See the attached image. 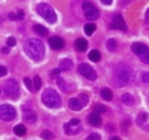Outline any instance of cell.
<instances>
[{
    "label": "cell",
    "instance_id": "cb8c5ba5",
    "mask_svg": "<svg viewBox=\"0 0 149 140\" xmlns=\"http://www.w3.org/2000/svg\"><path fill=\"white\" fill-rule=\"evenodd\" d=\"M148 118V113L146 112H142L137 116L136 118V122L139 125H142L144 123H146V121Z\"/></svg>",
    "mask_w": 149,
    "mask_h": 140
},
{
    "label": "cell",
    "instance_id": "f1b7e54d",
    "mask_svg": "<svg viewBox=\"0 0 149 140\" xmlns=\"http://www.w3.org/2000/svg\"><path fill=\"white\" fill-rule=\"evenodd\" d=\"M41 137L45 140H51L52 139L54 135L52 134L51 131H49V130H45L42 132L41 133Z\"/></svg>",
    "mask_w": 149,
    "mask_h": 140
},
{
    "label": "cell",
    "instance_id": "ab89813d",
    "mask_svg": "<svg viewBox=\"0 0 149 140\" xmlns=\"http://www.w3.org/2000/svg\"><path fill=\"white\" fill-rule=\"evenodd\" d=\"M1 52H2L3 54H8L9 52H10V49L7 47H2V50H1Z\"/></svg>",
    "mask_w": 149,
    "mask_h": 140
},
{
    "label": "cell",
    "instance_id": "8d00e7d4",
    "mask_svg": "<svg viewBox=\"0 0 149 140\" xmlns=\"http://www.w3.org/2000/svg\"><path fill=\"white\" fill-rule=\"evenodd\" d=\"M8 18L12 21H17L18 20V17H17V14H15L14 13H10L8 14Z\"/></svg>",
    "mask_w": 149,
    "mask_h": 140
},
{
    "label": "cell",
    "instance_id": "2e32d148",
    "mask_svg": "<svg viewBox=\"0 0 149 140\" xmlns=\"http://www.w3.org/2000/svg\"><path fill=\"white\" fill-rule=\"evenodd\" d=\"M69 107L72 110H80L84 108L78 98H71L69 100Z\"/></svg>",
    "mask_w": 149,
    "mask_h": 140
},
{
    "label": "cell",
    "instance_id": "5b68a950",
    "mask_svg": "<svg viewBox=\"0 0 149 140\" xmlns=\"http://www.w3.org/2000/svg\"><path fill=\"white\" fill-rule=\"evenodd\" d=\"M131 50L140 59L142 62L149 64V47L141 42H135L131 46Z\"/></svg>",
    "mask_w": 149,
    "mask_h": 140
},
{
    "label": "cell",
    "instance_id": "d6986e66",
    "mask_svg": "<svg viewBox=\"0 0 149 140\" xmlns=\"http://www.w3.org/2000/svg\"><path fill=\"white\" fill-rule=\"evenodd\" d=\"M101 96L102 97L103 100H104L105 101L110 102L113 100V92L110 91V89H109L108 88H102V91H101Z\"/></svg>",
    "mask_w": 149,
    "mask_h": 140
},
{
    "label": "cell",
    "instance_id": "f35d334b",
    "mask_svg": "<svg viewBox=\"0 0 149 140\" xmlns=\"http://www.w3.org/2000/svg\"><path fill=\"white\" fill-rule=\"evenodd\" d=\"M142 80L143 82L145 83L149 82V73H144L143 76H142Z\"/></svg>",
    "mask_w": 149,
    "mask_h": 140
},
{
    "label": "cell",
    "instance_id": "4fadbf2b",
    "mask_svg": "<svg viewBox=\"0 0 149 140\" xmlns=\"http://www.w3.org/2000/svg\"><path fill=\"white\" fill-rule=\"evenodd\" d=\"M87 121L90 125H92L93 127H95V128L100 127L102 124V119L100 117V114L95 113V112L89 115L87 117Z\"/></svg>",
    "mask_w": 149,
    "mask_h": 140
},
{
    "label": "cell",
    "instance_id": "9a60e30c",
    "mask_svg": "<svg viewBox=\"0 0 149 140\" xmlns=\"http://www.w3.org/2000/svg\"><path fill=\"white\" fill-rule=\"evenodd\" d=\"M23 118L24 119L26 120L27 123L33 124L37 121V116L35 112L33 111V110H29L24 112Z\"/></svg>",
    "mask_w": 149,
    "mask_h": 140
},
{
    "label": "cell",
    "instance_id": "4316f807",
    "mask_svg": "<svg viewBox=\"0 0 149 140\" xmlns=\"http://www.w3.org/2000/svg\"><path fill=\"white\" fill-rule=\"evenodd\" d=\"M117 42L114 39H110L107 41V47L110 51H114L116 48Z\"/></svg>",
    "mask_w": 149,
    "mask_h": 140
},
{
    "label": "cell",
    "instance_id": "e0dca14e",
    "mask_svg": "<svg viewBox=\"0 0 149 140\" xmlns=\"http://www.w3.org/2000/svg\"><path fill=\"white\" fill-rule=\"evenodd\" d=\"M33 29H34V32L37 35L40 36H46L49 34L48 29L43 25H40V24H36V25H34V27H33Z\"/></svg>",
    "mask_w": 149,
    "mask_h": 140
},
{
    "label": "cell",
    "instance_id": "8992f818",
    "mask_svg": "<svg viewBox=\"0 0 149 140\" xmlns=\"http://www.w3.org/2000/svg\"><path fill=\"white\" fill-rule=\"evenodd\" d=\"M82 8L84 11L85 18L88 20H95L99 17V10L95 5L90 2H84L82 5Z\"/></svg>",
    "mask_w": 149,
    "mask_h": 140
},
{
    "label": "cell",
    "instance_id": "6da1fadb",
    "mask_svg": "<svg viewBox=\"0 0 149 140\" xmlns=\"http://www.w3.org/2000/svg\"><path fill=\"white\" fill-rule=\"evenodd\" d=\"M133 79V71L128 65L121 62L116 66L113 71V81L116 86H125L132 82Z\"/></svg>",
    "mask_w": 149,
    "mask_h": 140
},
{
    "label": "cell",
    "instance_id": "1f68e13d",
    "mask_svg": "<svg viewBox=\"0 0 149 140\" xmlns=\"http://www.w3.org/2000/svg\"><path fill=\"white\" fill-rule=\"evenodd\" d=\"M61 72V70L60 68H54L50 73V77L52 79H55V78H58V76L60 75Z\"/></svg>",
    "mask_w": 149,
    "mask_h": 140
},
{
    "label": "cell",
    "instance_id": "277c9868",
    "mask_svg": "<svg viewBox=\"0 0 149 140\" xmlns=\"http://www.w3.org/2000/svg\"><path fill=\"white\" fill-rule=\"evenodd\" d=\"M37 12L49 23L54 24L57 22V15L54 9L47 3H40L37 5Z\"/></svg>",
    "mask_w": 149,
    "mask_h": 140
},
{
    "label": "cell",
    "instance_id": "7402d4cb",
    "mask_svg": "<svg viewBox=\"0 0 149 140\" xmlns=\"http://www.w3.org/2000/svg\"><path fill=\"white\" fill-rule=\"evenodd\" d=\"M122 102L127 106H132L134 104V99L133 96H131L129 93H125L124 94L122 97Z\"/></svg>",
    "mask_w": 149,
    "mask_h": 140
},
{
    "label": "cell",
    "instance_id": "74e56055",
    "mask_svg": "<svg viewBox=\"0 0 149 140\" xmlns=\"http://www.w3.org/2000/svg\"><path fill=\"white\" fill-rule=\"evenodd\" d=\"M17 17H18V20H22V19H24L25 17V13L22 10H19L18 13H17Z\"/></svg>",
    "mask_w": 149,
    "mask_h": 140
},
{
    "label": "cell",
    "instance_id": "484cf974",
    "mask_svg": "<svg viewBox=\"0 0 149 140\" xmlns=\"http://www.w3.org/2000/svg\"><path fill=\"white\" fill-rule=\"evenodd\" d=\"M94 112L98 114H102V113H104L107 110V108L105 107V105H102V104H97L94 106Z\"/></svg>",
    "mask_w": 149,
    "mask_h": 140
},
{
    "label": "cell",
    "instance_id": "ee69618b",
    "mask_svg": "<svg viewBox=\"0 0 149 140\" xmlns=\"http://www.w3.org/2000/svg\"><path fill=\"white\" fill-rule=\"evenodd\" d=\"M0 94H1V90H0Z\"/></svg>",
    "mask_w": 149,
    "mask_h": 140
},
{
    "label": "cell",
    "instance_id": "30bf717a",
    "mask_svg": "<svg viewBox=\"0 0 149 140\" xmlns=\"http://www.w3.org/2000/svg\"><path fill=\"white\" fill-rule=\"evenodd\" d=\"M78 71L80 74L84 76L87 80L94 81L96 80L97 73L92 68L91 66L87 64H81L78 68Z\"/></svg>",
    "mask_w": 149,
    "mask_h": 140
},
{
    "label": "cell",
    "instance_id": "ffe728a7",
    "mask_svg": "<svg viewBox=\"0 0 149 140\" xmlns=\"http://www.w3.org/2000/svg\"><path fill=\"white\" fill-rule=\"evenodd\" d=\"M88 56L89 59L93 62H98L101 60V58H102L101 53L97 50H92L89 54Z\"/></svg>",
    "mask_w": 149,
    "mask_h": 140
},
{
    "label": "cell",
    "instance_id": "4dcf8cb0",
    "mask_svg": "<svg viewBox=\"0 0 149 140\" xmlns=\"http://www.w3.org/2000/svg\"><path fill=\"white\" fill-rule=\"evenodd\" d=\"M24 83H25V84H26V88H28V90H29V91H31V92H32L33 91V84H32V82H31V80L29 79V77H25L24 78Z\"/></svg>",
    "mask_w": 149,
    "mask_h": 140
},
{
    "label": "cell",
    "instance_id": "7c38bea8",
    "mask_svg": "<svg viewBox=\"0 0 149 140\" xmlns=\"http://www.w3.org/2000/svg\"><path fill=\"white\" fill-rule=\"evenodd\" d=\"M49 43L50 47H51L53 50H55V51L61 50L65 45L64 40H63L61 37L57 36H52L51 38H49Z\"/></svg>",
    "mask_w": 149,
    "mask_h": 140
},
{
    "label": "cell",
    "instance_id": "b9f144b4",
    "mask_svg": "<svg viewBox=\"0 0 149 140\" xmlns=\"http://www.w3.org/2000/svg\"><path fill=\"white\" fill-rule=\"evenodd\" d=\"M146 21L147 23L149 24V8L148 9L146 13Z\"/></svg>",
    "mask_w": 149,
    "mask_h": 140
},
{
    "label": "cell",
    "instance_id": "d590c367",
    "mask_svg": "<svg viewBox=\"0 0 149 140\" xmlns=\"http://www.w3.org/2000/svg\"><path fill=\"white\" fill-rule=\"evenodd\" d=\"M8 70L5 66H0V77L5 76L7 74Z\"/></svg>",
    "mask_w": 149,
    "mask_h": 140
},
{
    "label": "cell",
    "instance_id": "60d3db41",
    "mask_svg": "<svg viewBox=\"0 0 149 140\" xmlns=\"http://www.w3.org/2000/svg\"><path fill=\"white\" fill-rule=\"evenodd\" d=\"M102 2L105 5H110L113 2V0H102Z\"/></svg>",
    "mask_w": 149,
    "mask_h": 140
},
{
    "label": "cell",
    "instance_id": "ac0fdd59",
    "mask_svg": "<svg viewBox=\"0 0 149 140\" xmlns=\"http://www.w3.org/2000/svg\"><path fill=\"white\" fill-rule=\"evenodd\" d=\"M73 62L70 59H64L60 63V69L63 71H69L72 68Z\"/></svg>",
    "mask_w": 149,
    "mask_h": 140
},
{
    "label": "cell",
    "instance_id": "7bdbcfd3",
    "mask_svg": "<svg viewBox=\"0 0 149 140\" xmlns=\"http://www.w3.org/2000/svg\"><path fill=\"white\" fill-rule=\"evenodd\" d=\"M109 140H121V139L119 137H113L110 139Z\"/></svg>",
    "mask_w": 149,
    "mask_h": 140
},
{
    "label": "cell",
    "instance_id": "603a6c76",
    "mask_svg": "<svg viewBox=\"0 0 149 140\" xmlns=\"http://www.w3.org/2000/svg\"><path fill=\"white\" fill-rule=\"evenodd\" d=\"M95 30H96V25H95V24L88 23L85 25L84 32L86 34V35L90 36L93 33L95 32Z\"/></svg>",
    "mask_w": 149,
    "mask_h": 140
},
{
    "label": "cell",
    "instance_id": "d4e9b609",
    "mask_svg": "<svg viewBox=\"0 0 149 140\" xmlns=\"http://www.w3.org/2000/svg\"><path fill=\"white\" fill-rule=\"evenodd\" d=\"M57 84H58V86L59 87V88L61 89V91L62 92H66L68 88L67 84H66V82H65V80H63V78H58V80H57Z\"/></svg>",
    "mask_w": 149,
    "mask_h": 140
},
{
    "label": "cell",
    "instance_id": "836d02e7",
    "mask_svg": "<svg viewBox=\"0 0 149 140\" xmlns=\"http://www.w3.org/2000/svg\"><path fill=\"white\" fill-rule=\"evenodd\" d=\"M130 121H124L122 123V126H121V130H122V132L127 131V128H128L129 125H130Z\"/></svg>",
    "mask_w": 149,
    "mask_h": 140
},
{
    "label": "cell",
    "instance_id": "ba28073f",
    "mask_svg": "<svg viewBox=\"0 0 149 140\" xmlns=\"http://www.w3.org/2000/svg\"><path fill=\"white\" fill-rule=\"evenodd\" d=\"M5 93L8 97L12 100H17L19 94V84L16 80L10 79L8 80L5 84Z\"/></svg>",
    "mask_w": 149,
    "mask_h": 140
},
{
    "label": "cell",
    "instance_id": "8fae6325",
    "mask_svg": "<svg viewBox=\"0 0 149 140\" xmlns=\"http://www.w3.org/2000/svg\"><path fill=\"white\" fill-rule=\"evenodd\" d=\"M110 27L112 29H116V30H127V25H126V23L124 20L122 16L119 15V14L115 16L110 23Z\"/></svg>",
    "mask_w": 149,
    "mask_h": 140
},
{
    "label": "cell",
    "instance_id": "e575fe53",
    "mask_svg": "<svg viewBox=\"0 0 149 140\" xmlns=\"http://www.w3.org/2000/svg\"><path fill=\"white\" fill-rule=\"evenodd\" d=\"M7 44L8 45L10 46V47H13V46L16 45V44H17V40H16V39L14 37L10 36V37H9L8 39Z\"/></svg>",
    "mask_w": 149,
    "mask_h": 140
},
{
    "label": "cell",
    "instance_id": "9c48e42d",
    "mask_svg": "<svg viewBox=\"0 0 149 140\" xmlns=\"http://www.w3.org/2000/svg\"><path fill=\"white\" fill-rule=\"evenodd\" d=\"M65 133L67 135H76L81 130V123L78 119H72L64 125Z\"/></svg>",
    "mask_w": 149,
    "mask_h": 140
},
{
    "label": "cell",
    "instance_id": "7a4b0ae2",
    "mask_svg": "<svg viewBox=\"0 0 149 140\" xmlns=\"http://www.w3.org/2000/svg\"><path fill=\"white\" fill-rule=\"evenodd\" d=\"M24 50L28 56L34 61H40L45 56L44 45L37 39H29L24 45Z\"/></svg>",
    "mask_w": 149,
    "mask_h": 140
},
{
    "label": "cell",
    "instance_id": "d6a6232c",
    "mask_svg": "<svg viewBox=\"0 0 149 140\" xmlns=\"http://www.w3.org/2000/svg\"><path fill=\"white\" fill-rule=\"evenodd\" d=\"M86 140H101V136L98 133H92Z\"/></svg>",
    "mask_w": 149,
    "mask_h": 140
},
{
    "label": "cell",
    "instance_id": "f546056e",
    "mask_svg": "<svg viewBox=\"0 0 149 140\" xmlns=\"http://www.w3.org/2000/svg\"><path fill=\"white\" fill-rule=\"evenodd\" d=\"M78 99H79L80 102H81V104L83 105V106H86L89 102V97L85 93H81L78 96Z\"/></svg>",
    "mask_w": 149,
    "mask_h": 140
},
{
    "label": "cell",
    "instance_id": "5bb4252c",
    "mask_svg": "<svg viewBox=\"0 0 149 140\" xmlns=\"http://www.w3.org/2000/svg\"><path fill=\"white\" fill-rule=\"evenodd\" d=\"M74 47L79 52H84L88 47V42L84 38H78L74 42Z\"/></svg>",
    "mask_w": 149,
    "mask_h": 140
},
{
    "label": "cell",
    "instance_id": "83f0119b",
    "mask_svg": "<svg viewBox=\"0 0 149 140\" xmlns=\"http://www.w3.org/2000/svg\"><path fill=\"white\" fill-rule=\"evenodd\" d=\"M41 86H42V80H41L40 77L39 76H34V89L36 91H38V90L40 89Z\"/></svg>",
    "mask_w": 149,
    "mask_h": 140
},
{
    "label": "cell",
    "instance_id": "44dd1931",
    "mask_svg": "<svg viewBox=\"0 0 149 140\" xmlns=\"http://www.w3.org/2000/svg\"><path fill=\"white\" fill-rule=\"evenodd\" d=\"M14 132L16 135L19 136V137H22V136L26 135L27 129H26L25 125L19 124V125H17L14 127Z\"/></svg>",
    "mask_w": 149,
    "mask_h": 140
},
{
    "label": "cell",
    "instance_id": "3957f363",
    "mask_svg": "<svg viewBox=\"0 0 149 140\" xmlns=\"http://www.w3.org/2000/svg\"><path fill=\"white\" fill-rule=\"evenodd\" d=\"M42 102L49 108H58L61 105L59 94L54 90L48 88L43 91L42 95Z\"/></svg>",
    "mask_w": 149,
    "mask_h": 140
},
{
    "label": "cell",
    "instance_id": "52a82bcc",
    "mask_svg": "<svg viewBox=\"0 0 149 140\" xmlns=\"http://www.w3.org/2000/svg\"><path fill=\"white\" fill-rule=\"evenodd\" d=\"M17 116L15 108L10 105H2L0 106V119L2 121H12Z\"/></svg>",
    "mask_w": 149,
    "mask_h": 140
}]
</instances>
